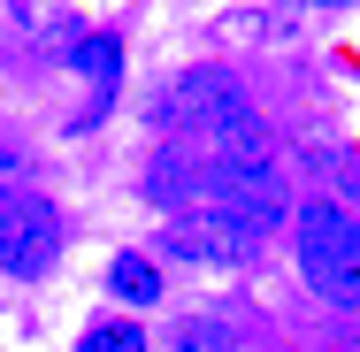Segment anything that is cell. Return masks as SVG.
<instances>
[{
    "mask_svg": "<svg viewBox=\"0 0 360 352\" xmlns=\"http://www.w3.org/2000/svg\"><path fill=\"white\" fill-rule=\"evenodd\" d=\"M169 352H238V330H230L222 314H184V322L169 330Z\"/></svg>",
    "mask_w": 360,
    "mask_h": 352,
    "instance_id": "cell-8",
    "label": "cell"
},
{
    "mask_svg": "<svg viewBox=\"0 0 360 352\" xmlns=\"http://www.w3.org/2000/svg\"><path fill=\"white\" fill-rule=\"evenodd\" d=\"M307 8H353V0H307Z\"/></svg>",
    "mask_w": 360,
    "mask_h": 352,
    "instance_id": "cell-11",
    "label": "cell"
},
{
    "mask_svg": "<svg viewBox=\"0 0 360 352\" xmlns=\"http://www.w3.org/2000/svg\"><path fill=\"white\" fill-rule=\"evenodd\" d=\"M253 100H245V84L222 70V62H200V70H184L169 84V115H184L192 131H222L230 115H245Z\"/></svg>",
    "mask_w": 360,
    "mask_h": 352,
    "instance_id": "cell-4",
    "label": "cell"
},
{
    "mask_svg": "<svg viewBox=\"0 0 360 352\" xmlns=\"http://www.w3.org/2000/svg\"><path fill=\"white\" fill-rule=\"evenodd\" d=\"M70 70H77V77H92V84H115V70H123V39H115V31L77 39V46H70Z\"/></svg>",
    "mask_w": 360,
    "mask_h": 352,
    "instance_id": "cell-9",
    "label": "cell"
},
{
    "mask_svg": "<svg viewBox=\"0 0 360 352\" xmlns=\"http://www.w3.org/2000/svg\"><path fill=\"white\" fill-rule=\"evenodd\" d=\"M77 352H146V330L139 322H100V330H84Z\"/></svg>",
    "mask_w": 360,
    "mask_h": 352,
    "instance_id": "cell-10",
    "label": "cell"
},
{
    "mask_svg": "<svg viewBox=\"0 0 360 352\" xmlns=\"http://www.w3.org/2000/svg\"><path fill=\"white\" fill-rule=\"evenodd\" d=\"M200 207L222 214L230 230H245V237L261 245V237H269V230L291 214V192H284V176H276L269 161H230V169H207Z\"/></svg>",
    "mask_w": 360,
    "mask_h": 352,
    "instance_id": "cell-2",
    "label": "cell"
},
{
    "mask_svg": "<svg viewBox=\"0 0 360 352\" xmlns=\"http://www.w3.org/2000/svg\"><path fill=\"white\" fill-rule=\"evenodd\" d=\"M108 291H115L123 306H153V299H161V268L139 261V253H115V261H108Z\"/></svg>",
    "mask_w": 360,
    "mask_h": 352,
    "instance_id": "cell-7",
    "label": "cell"
},
{
    "mask_svg": "<svg viewBox=\"0 0 360 352\" xmlns=\"http://www.w3.org/2000/svg\"><path fill=\"white\" fill-rule=\"evenodd\" d=\"M291 230H299V283L322 291L330 306H360V222L338 200H307Z\"/></svg>",
    "mask_w": 360,
    "mask_h": 352,
    "instance_id": "cell-1",
    "label": "cell"
},
{
    "mask_svg": "<svg viewBox=\"0 0 360 352\" xmlns=\"http://www.w3.org/2000/svg\"><path fill=\"white\" fill-rule=\"evenodd\" d=\"M62 253V214L39 184H8L0 192V276H46Z\"/></svg>",
    "mask_w": 360,
    "mask_h": 352,
    "instance_id": "cell-3",
    "label": "cell"
},
{
    "mask_svg": "<svg viewBox=\"0 0 360 352\" xmlns=\"http://www.w3.org/2000/svg\"><path fill=\"white\" fill-rule=\"evenodd\" d=\"M207 145H215V169H230V161H269V123L245 107V115H230L222 131H207Z\"/></svg>",
    "mask_w": 360,
    "mask_h": 352,
    "instance_id": "cell-6",
    "label": "cell"
},
{
    "mask_svg": "<svg viewBox=\"0 0 360 352\" xmlns=\"http://www.w3.org/2000/svg\"><path fill=\"white\" fill-rule=\"evenodd\" d=\"M169 253L176 261H200V268H245L253 261V237L245 230H230L222 214H176V230H169Z\"/></svg>",
    "mask_w": 360,
    "mask_h": 352,
    "instance_id": "cell-5",
    "label": "cell"
}]
</instances>
